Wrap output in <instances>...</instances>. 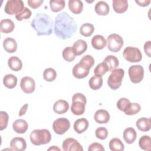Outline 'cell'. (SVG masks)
<instances>
[{"instance_id":"51","label":"cell","mask_w":151,"mask_h":151,"mask_svg":"<svg viewBox=\"0 0 151 151\" xmlns=\"http://www.w3.org/2000/svg\"><path fill=\"white\" fill-rule=\"evenodd\" d=\"M48 150H60V149L55 146H52L48 149Z\"/></svg>"},{"instance_id":"5","label":"cell","mask_w":151,"mask_h":151,"mask_svg":"<svg viewBox=\"0 0 151 151\" xmlns=\"http://www.w3.org/2000/svg\"><path fill=\"white\" fill-rule=\"evenodd\" d=\"M108 49L114 52L119 51L124 44L123 38L119 34H111L109 35L106 40Z\"/></svg>"},{"instance_id":"48","label":"cell","mask_w":151,"mask_h":151,"mask_svg":"<svg viewBox=\"0 0 151 151\" xmlns=\"http://www.w3.org/2000/svg\"><path fill=\"white\" fill-rule=\"evenodd\" d=\"M144 51L145 54L149 57H151V41H147L144 44Z\"/></svg>"},{"instance_id":"15","label":"cell","mask_w":151,"mask_h":151,"mask_svg":"<svg viewBox=\"0 0 151 151\" xmlns=\"http://www.w3.org/2000/svg\"><path fill=\"white\" fill-rule=\"evenodd\" d=\"M69 109V104L65 100H58L53 105V110L58 114H63Z\"/></svg>"},{"instance_id":"34","label":"cell","mask_w":151,"mask_h":151,"mask_svg":"<svg viewBox=\"0 0 151 151\" xmlns=\"http://www.w3.org/2000/svg\"><path fill=\"white\" fill-rule=\"evenodd\" d=\"M94 31V27L91 23H84L80 28V33L84 37L91 36Z\"/></svg>"},{"instance_id":"31","label":"cell","mask_w":151,"mask_h":151,"mask_svg":"<svg viewBox=\"0 0 151 151\" xmlns=\"http://www.w3.org/2000/svg\"><path fill=\"white\" fill-rule=\"evenodd\" d=\"M109 148L112 151H123L124 149V146L122 140L117 137L111 139L109 144Z\"/></svg>"},{"instance_id":"39","label":"cell","mask_w":151,"mask_h":151,"mask_svg":"<svg viewBox=\"0 0 151 151\" xmlns=\"http://www.w3.org/2000/svg\"><path fill=\"white\" fill-rule=\"evenodd\" d=\"M141 110L140 105L137 103H130L126 110L124 111V114L129 116L137 114Z\"/></svg>"},{"instance_id":"22","label":"cell","mask_w":151,"mask_h":151,"mask_svg":"<svg viewBox=\"0 0 151 151\" xmlns=\"http://www.w3.org/2000/svg\"><path fill=\"white\" fill-rule=\"evenodd\" d=\"M73 50L77 55L83 54L87 49V44L83 40H78L73 44Z\"/></svg>"},{"instance_id":"13","label":"cell","mask_w":151,"mask_h":151,"mask_svg":"<svg viewBox=\"0 0 151 151\" xmlns=\"http://www.w3.org/2000/svg\"><path fill=\"white\" fill-rule=\"evenodd\" d=\"M90 72V70L87 69L79 63L76 64L72 70L73 76L77 79H81L86 77Z\"/></svg>"},{"instance_id":"26","label":"cell","mask_w":151,"mask_h":151,"mask_svg":"<svg viewBox=\"0 0 151 151\" xmlns=\"http://www.w3.org/2000/svg\"><path fill=\"white\" fill-rule=\"evenodd\" d=\"M68 5L70 11L74 14H79L83 11V4L80 0H69Z\"/></svg>"},{"instance_id":"44","label":"cell","mask_w":151,"mask_h":151,"mask_svg":"<svg viewBox=\"0 0 151 151\" xmlns=\"http://www.w3.org/2000/svg\"><path fill=\"white\" fill-rule=\"evenodd\" d=\"M95 134L97 139L100 140H104L108 136V130L104 127H99L96 129Z\"/></svg>"},{"instance_id":"3","label":"cell","mask_w":151,"mask_h":151,"mask_svg":"<svg viewBox=\"0 0 151 151\" xmlns=\"http://www.w3.org/2000/svg\"><path fill=\"white\" fill-rule=\"evenodd\" d=\"M30 141L35 146L49 143L51 140L50 132L46 129H35L30 133Z\"/></svg>"},{"instance_id":"12","label":"cell","mask_w":151,"mask_h":151,"mask_svg":"<svg viewBox=\"0 0 151 151\" xmlns=\"http://www.w3.org/2000/svg\"><path fill=\"white\" fill-rule=\"evenodd\" d=\"M10 147L12 150L23 151L26 149L27 142L24 138L15 137L10 142Z\"/></svg>"},{"instance_id":"45","label":"cell","mask_w":151,"mask_h":151,"mask_svg":"<svg viewBox=\"0 0 151 151\" xmlns=\"http://www.w3.org/2000/svg\"><path fill=\"white\" fill-rule=\"evenodd\" d=\"M104 148L103 146V145L99 143L94 142L91 143L88 148V151H96V150H99V151H104Z\"/></svg>"},{"instance_id":"2","label":"cell","mask_w":151,"mask_h":151,"mask_svg":"<svg viewBox=\"0 0 151 151\" xmlns=\"http://www.w3.org/2000/svg\"><path fill=\"white\" fill-rule=\"evenodd\" d=\"M53 25L51 18L44 12L37 13L31 23L38 36L50 35L52 32Z\"/></svg>"},{"instance_id":"9","label":"cell","mask_w":151,"mask_h":151,"mask_svg":"<svg viewBox=\"0 0 151 151\" xmlns=\"http://www.w3.org/2000/svg\"><path fill=\"white\" fill-rule=\"evenodd\" d=\"M70 127V121L65 117L55 119L52 123V129L54 132L59 135L64 134Z\"/></svg>"},{"instance_id":"17","label":"cell","mask_w":151,"mask_h":151,"mask_svg":"<svg viewBox=\"0 0 151 151\" xmlns=\"http://www.w3.org/2000/svg\"><path fill=\"white\" fill-rule=\"evenodd\" d=\"M88 125V121L86 119L80 118L74 122L73 128L77 133L81 134L87 130Z\"/></svg>"},{"instance_id":"24","label":"cell","mask_w":151,"mask_h":151,"mask_svg":"<svg viewBox=\"0 0 151 151\" xmlns=\"http://www.w3.org/2000/svg\"><path fill=\"white\" fill-rule=\"evenodd\" d=\"M94 9L96 14L99 15L106 16L109 13L110 6L105 1H100L96 4Z\"/></svg>"},{"instance_id":"38","label":"cell","mask_w":151,"mask_h":151,"mask_svg":"<svg viewBox=\"0 0 151 151\" xmlns=\"http://www.w3.org/2000/svg\"><path fill=\"white\" fill-rule=\"evenodd\" d=\"M57 77L56 71L52 68H47L44 70L43 72V78L48 82H52Z\"/></svg>"},{"instance_id":"8","label":"cell","mask_w":151,"mask_h":151,"mask_svg":"<svg viewBox=\"0 0 151 151\" xmlns=\"http://www.w3.org/2000/svg\"><path fill=\"white\" fill-rule=\"evenodd\" d=\"M128 74L133 83H139L144 77V68L141 65H132L129 68Z\"/></svg>"},{"instance_id":"19","label":"cell","mask_w":151,"mask_h":151,"mask_svg":"<svg viewBox=\"0 0 151 151\" xmlns=\"http://www.w3.org/2000/svg\"><path fill=\"white\" fill-rule=\"evenodd\" d=\"M123 137L124 141L127 144H132L134 143L137 137V133L135 129L133 127H127L124 129Z\"/></svg>"},{"instance_id":"11","label":"cell","mask_w":151,"mask_h":151,"mask_svg":"<svg viewBox=\"0 0 151 151\" xmlns=\"http://www.w3.org/2000/svg\"><path fill=\"white\" fill-rule=\"evenodd\" d=\"M20 87L25 93L31 94L35 89V83L34 80L31 77H24L21 80Z\"/></svg>"},{"instance_id":"21","label":"cell","mask_w":151,"mask_h":151,"mask_svg":"<svg viewBox=\"0 0 151 151\" xmlns=\"http://www.w3.org/2000/svg\"><path fill=\"white\" fill-rule=\"evenodd\" d=\"M3 47L7 52L14 53L17 49V41L11 37L6 38L3 41Z\"/></svg>"},{"instance_id":"23","label":"cell","mask_w":151,"mask_h":151,"mask_svg":"<svg viewBox=\"0 0 151 151\" xmlns=\"http://www.w3.org/2000/svg\"><path fill=\"white\" fill-rule=\"evenodd\" d=\"M86 103L81 101H72L71 106V111L72 113L76 116L82 115L85 111Z\"/></svg>"},{"instance_id":"42","label":"cell","mask_w":151,"mask_h":151,"mask_svg":"<svg viewBox=\"0 0 151 151\" xmlns=\"http://www.w3.org/2000/svg\"><path fill=\"white\" fill-rule=\"evenodd\" d=\"M32 15V12L29 9L25 7L21 12L15 15V18L17 21H21L23 19H27L31 17Z\"/></svg>"},{"instance_id":"7","label":"cell","mask_w":151,"mask_h":151,"mask_svg":"<svg viewBox=\"0 0 151 151\" xmlns=\"http://www.w3.org/2000/svg\"><path fill=\"white\" fill-rule=\"evenodd\" d=\"M24 8V4L21 0H8L5 5L4 11L8 15H16L21 12Z\"/></svg>"},{"instance_id":"35","label":"cell","mask_w":151,"mask_h":151,"mask_svg":"<svg viewBox=\"0 0 151 151\" xmlns=\"http://www.w3.org/2000/svg\"><path fill=\"white\" fill-rule=\"evenodd\" d=\"M64 0H51L50 1V6L52 11L58 12L63 10L65 7Z\"/></svg>"},{"instance_id":"32","label":"cell","mask_w":151,"mask_h":151,"mask_svg":"<svg viewBox=\"0 0 151 151\" xmlns=\"http://www.w3.org/2000/svg\"><path fill=\"white\" fill-rule=\"evenodd\" d=\"M88 85L92 90H99L101 87L103 85L102 76H94L91 77L88 81Z\"/></svg>"},{"instance_id":"41","label":"cell","mask_w":151,"mask_h":151,"mask_svg":"<svg viewBox=\"0 0 151 151\" xmlns=\"http://www.w3.org/2000/svg\"><path fill=\"white\" fill-rule=\"evenodd\" d=\"M9 120V116L6 111H0V130H3L6 128Z\"/></svg>"},{"instance_id":"6","label":"cell","mask_w":151,"mask_h":151,"mask_svg":"<svg viewBox=\"0 0 151 151\" xmlns=\"http://www.w3.org/2000/svg\"><path fill=\"white\" fill-rule=\"evenodd\" d=\"M123 55L126 60L130 63L140 62L142 58L140 50L136 47H127L123 52Z\"/></svg>"},{"instance_id":"46","label":"cell","mask_w":151,"mask_h":151,"mask_svg":"<svg viewBox=\"0 0 151 151\" xmlns=\"http://www.w3.org/2000/svg\"><path fill=\"white\" fill-rule=\"evenodd\" d=\"M43 2H44L43 0H28L27 1L28 5L33 9H36L39 8Z\"/></svg>"},{"instance_id":"28","label":"cell","mask_w":151,"mask_h":151,"mask_svg":"<svg viewBox=\"0 0 151 151\" xmlns=\"http://www.w3.org/2000/svg\"><path fill=\"white\" fill-rule=\"evenodd\" d=\"M9 67L14 71H19L22 68V61L17 56H12L8 60Z\"/></svg>"},{"instance_id":"18","label":"cell","mask_w":151,"mask_h":151,"mask_svg":"<svg viewBox=\"0 0 151 151\" xmlns=\"http://www.w3.org/2000/svg\"><path fill=\"white\" fill-rule=\"evenodd\" d=\"M112 5L113 10L118 14L125 12L128 8V2L127 0H113Z\"/></svg>"},{"instance_id":"43","label":"cell","mask_w":151,"mask_h":151,"mask_svg":"<svg viewBox=\"0 0 151 151\" xmlns=\"http://www.w3.org/2000/svg\"><path fill=\"white\" fill-rule=\"evenodd\" d=\"M130 101L125 97L120 98L117 102V107L118 109H119L120 111H124L129 105L130 104Z\"/></svg>"},{"instance_id":"37","label":"cell","mask_w":151,"mask_h":151,"mask_svg":"<svg viewBox=\"0 0 151 151\" xmlns=\"http://www.w3.org/2000/svg\"><path fill=\"white\" fill-rule=\"evenodd\" d=\"M62 56L63 58L68 62H72L76 57V55L74 53L72 47H67L65 48L62 52Z\"/></svg>"},{"instance_id":"27","label":"cell","mask_w":151,"mask_h":151,"mask_svg":"<svg viewBox=\"0 0 151 151\" xmlns=\"http://www.w3.org/2000/svg\"><path fill=\"white\" fill-rule=\"evenodd\" d=\"M137 129L142 132H147L151 127V120L150 118L141 117L136 122Z\"/></svg>"},{"instance_id":"1","label":"cell","mask_w":151,"mask_h":151,"mask_svg":"<svg viewBox=\"0 0 151 151\" xmlns=\"http://www.w3.org/2000/svg\"><path fill=\"white\" fill-rule=\"evenodd\" d=\"M77 29V24L74 18L67 12L58 14L55 18L54 33L59 38H71Z\"/></svg>"},{"instance_id":"40","label":"cell","mask_w":151,"mask_h":151,"mask_svg":"<svg viewBox=\"0 0 151 151\" xmlns=\"http://www.w3.org/2000/svg\"><path fill=\"white\" fill-rule=\"evenodd\" d=\"M107 71H109V67H107V64L103 61L102 63L97 64V65L96 67L94 70V73L95 76H102Z\"/></svg>"},{"instance_id":"14","label":"cell","mask_w":151,"mask_h":151,"mask_svg":"<svg viewBox=\"0 0 151 151\" xmlns=\"http://www.w3.org/2000/svg\"><path fill=\"white\" fill-rule=\"evenodd\" d=\"M110 114L104 109H100L96 111L94 115V120L99 124H106L110 120Z\"/></svg>"},{"instance_id":"49","label":"cell","mask_w":151,"mask_h":151,"mask_svg":"<svg viewBox=\"0 0 151 151\" xmlns=\"http://www.w3.org/2000/svg\"><path fill=\"white\" fill-rule=\"evenodd\" d=\"M150 0H140V1H139V0H136L135 1V2L136 4H138V5L140 6H142V7H145V6H148L150 3Z\"/></svg>"},{"instance_id":"20","label":"cell","mask_w":151,"mask_h":151,"mask_svg":"<svg viewBox=\"0 0 151 151\" xmlns=\"http://www.w3.org/2000/svg\"><path fill=\"white\" fill-rule=\"evenodd\" d=\"M15 28L14 22L10 19H2L0 22V30L2 32L8 34L12 32Z\"/></svg>"},{"instance_id":"25","label":"cell","mask_w":151,"mask_h":151,"mask_svg":"<svg viewBox=\"0 0 151 151\" xmlns=\"http://www.w3.org/2000/svg\"><path fill=\"white\" fill-rule=\"evenodd\" d=\"M107 42L105 38L101 35H94L91 39V45L96 50H102L106 45Z\"/></svg>"},{"instance_id":"33","label":"cell","mask_w":151,"mask_h":151,"mask_svg":"<svg viewBox=\"0 0 151 151\" xmlns=\"http://www.w3.org/2000/svg\"><path fill=\"white\" fill-rule=\"evenodd\" d=\"M139 146L140 149L146 151L151 150V139L148 135L142 136L139 140Z\"/></svg>"},{"instance_id":"10","label":"cell","mask_w":151,"mask_h":151,"mask_svg":"<svg viewBox=\"0 0 151 151\" xmlns=\"http://www.w3.org/2000/svg\"><path fill=\"white\" fill-rule=\"evenodd\" d=\"M64 151H83V148L80 143L75 139L68 137L65 139L62 144Z\"/></svg>"},{"instance_id":"29","label":"cell","mask_w":151,"mask_h":151,"mask_svg":"<svg viewBox=\"0 0 151 151\" xmlns=\"http://www.w3.org/2000/svg\"><path fill=\"white\" fill-rule=\"evenodd\" d=\"M103 62L107 64V67H109V71H112L113 70L116 69L119 65L118 58L116 56L112 55L106 56L104 59Z\"/></svg>"},{"instance_id":"30","label":"cell","mask_w":151,"mask_h":151,"mask_svg":"<svg viewBox=\"0 0 151 151\" xmlns=\"http://www.w3.org/2000/svg\"><path fill=\"white\" fill-rule=\"evenodd\" d=\"M3 83L9 89L14 88L17 84V78L12 74H6L3 78Z\"/></svg>"},{"instance_id":"16","label":"cell","mask_w":151,"mask_h":151,"mask_svg":"<svg viewBox=\"0 0 151 151\" xmlns=\"http://www.w3.org/2000/svg\"><path fill=\"white\" fill-rule=\"evenodd\" d=\"M12 128L14 132L17 133L24 134L27 132L28 128V124L26 120L19 119L14 122Z\"/></svg>"},{"instance_id":"36","label":"cell","mask_w":151,"mask_h":151,"mask_svg":"<svg viewBox=\"0 0 151 151\" xmlns=\"http://www.w3.org/2000/svg\"><path fill=\"white\" fill-rule=\"evenodd\" d=\"M79 63L87 69L90 70L94 64V59L90 55H86L81 58Z\"/></svg>"},{"instance_id":"47","label":"cell","mask_w":151,"mask_h":151,"mask_svg":"<svg viewBox=\"0 0 151 151\" xmlns=\"http://www.w3.org/2000/svg\"><path fill=\"white\" fill-rule=\"evenodd\" d=\"M81 101L84 103H85L86 104L87 103V99L86 96L80 93H77L76 94H74L73 97H72V101Z\"/></svg>"},{"instance_id":"4","label":"cell","mask_w":151,"mask_h":151,"mask_svg":"<svg viewBox=\"0 0 151 151\" xmlns=\"http://www.w3.org/2000/svg\"><path fill=\"white\" fill-rule=\"evenodd\" d=\"M124 75V70L122 68H116L113 70L108 77L107 84L112 90L118 89L122 85Z\"/></svg>"},{"instance_id":"50","label":"cell","mask_w":151,"mask_h":151,"mask_svg":"<svg viewBox=\"0 0 151 151\" xmlns=\"http://www.w3.org/2000/svg\"><path fill=\"white\" fill-rule=\"evenodd\" d=\"M28 104L27 103H25L24 104L22 107L20 109L19 111V113H18V116H22L23 115H24L27 111V109H28Z\"/></svg>"}]
</instances>
